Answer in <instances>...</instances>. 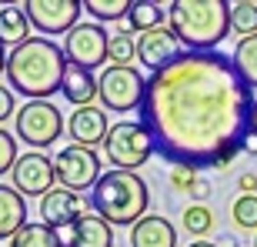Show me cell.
Returning <instances> with one entry per match:
<instances>
[{
    "label": "cell",
    "instance_id": "obj_26",
    "mask_svg": "<svg viewBox=\"0 0 257 247\" xmlns=\"http://www.w3.org/2000/svg\"><path fill=\"white\" fill-rule=\"evenodd\" d=\"M137 57V44H134L131 34H114L110 44H107V64L110 67H134Z\"/></svg>",
    "mask_w": 257,
    "mask_h": 247
},
{
    "label": "cell",
    "instance_id": "obj_25",
    "mask_svg": "<svg viewBox=\"0 0 257 247\" xmlns=\"http://www.w3.org/2000/svg\"><path fill=\"white\" fill-rule=\"evenodd\" d=\"M184 230L194 234L197 240H204V234L214 230V210L204 207V204H191V207H184V217H181Z\"/></svg>",
    "mask_w": 257,
    "mask_h": 247
},
{
    "label": "cell",
    "instance_id": "obj_19",
    "mask_svg": "<svg viewBox=\"0 0 257 247\" xmlns=\"http://www.w3.org/2000/svg\"><path fill=\"white\" fill-rule=\"evenodd\" d=\"M60 94H64V100H70L74 107H90V100H97V77L90 74V70H80V67L67 64Z\"/></svg>",
    "mask_w": 257,
    "mask_h": 247
},
{
    "label": "cell",
    "instance_id": "obj_28",
    "mask_svg": "<svg viewBox=\"0 0 257 247\" xmlns=\"http://www.w3.org/2000/svg\"><path fill=\"white\" fill-rule=\"evenodd\" d=\"M17 157H20V154H17V141H14V134H7L4 127H0V177L14 171Z\"/></svg>",
    "mask_w": 257,
    "mask_h": 247
},
{
    "label": "cell",
    "instance_id": "obj_8",
    "mask_svg": "<svg viewBox=\"0 0 257 247\" xmlns=\"http://www.w3.org/2000/svg\"><path fill=\"white\" fill-rule=\"evenodd\" d=\"M54 174H57V184L74 194H84V190H94V184L100 181L104 174V161L94 147H64V151L54 154Z\"/></svg>",
    "mask_w": 257,
    "mask_h": 247
},
{
    "label": "cell",
    "instance_id": "obj_22",
    "mask_svg": "<svg viewBox=\"0 0 257 247\" xmlns=\"http://www.w3.org/2000/svg\"><path fill=\"white\" fill-rule=\"evenodd\" d=\"M230 60L237 67V74L244 77V84L250 90H257V34L240 40L237 47H234V54H230Z\"/></svg>",
    "mask_w": 257,
    "mask_h": 247
},
{
    "label": "cell",
    "instance_id": "obj_35",
    "mask_svg": "<svg viewBox=\"0 0 257 247\" xmlns=\"http://www.w3.org/2000/svg\"><path fill=\"white\" fill-rule=\"evenodd\" d=\"M250 134L257 137V100H254V114H250Z\"/></svg>",
    "mask_w": 257,
    "mask_h": 247
},
{
    "label": "cell",
    "instance_id": "obj_37",
    "mask_svg": "<svg viewBox=\"0 0 257 247\" xmlns=\"http://www.w3.org/2000/svg\"><path fill=\"white\" fill-rule=\"evenodd\" d=\"M254 247H257V234H254Z\"/></svg>",
    "mask_w": 257,
    "mask_h": 247
},
{
    "label": "cell",
    "instance_id": "obj_30",
    "mask_svg": "<svg viewBox=\"0 0 257 247\" xmlns=\"http://www.w3.org/2000/svg\"><path fill=\"white\" fill-rule=\"evenodd\" d=\"M10 117H17V100H14V90L10 87L0 84V124L10 120Z\"/></svg>",
    "mask_w": 257,
    "mask_h": 247
},
{
    "label": "cell",
    "instance_id": "obj_17",
    "mask_svg": "<svg viewBox=\"0 0 257 247\" xmlns=\"http://www.w3.org/2000/svg\"><path fill=\"white\" fill-rule=\"evenodd\" d=\"M157 27H167V7H161L157 0H137L131 4V14L117 24V34H131V30L147 34Z\"/></svg>",
    "mask_w": 257,
    "mask_h": 247
},
{
    "label": "cell",
    "instance_id": "obj_27",
    "mask_svg": "<svg viewBox=\"0 0 257 247\" xmlns=\"http://www.w3.org/2000/svg\"><path fill=\"white\" fill-rule=\"evenodd\" d=\"M230 217L240 230H254L257 234V197L250 194H240L234 204H230Z\"/></svg>",
    "mask_w": 257,
    "mask_h": 247
},
{
    "label": "cell",
    "instance_id": "obj_18",
    "mask_svg": "<svg viewBox=\"0 0 257 247\" xmlns=\"http://www.w3.org/2000/svg\"><path fill=\"white\" fill-rule=\"evenodd\" d=\"M24 224H27V200L14 187L0 184V240H14Z\"/></svg>",
    "mask_w": 257,
    "mask_h": 247
},
{
    "label": "cell",
    "instance_id": "obj_10",
    "mask_svg": "<svg viewBox=\"0 0 257 247\" xmlns=\"http://www.w3.org/2000/svg\"><path fill=\"white\" fill-rule=\"evenodd\" d=\"M27 17L30 27H37L44 37H57V34H70L80 24V0H27Z\"/></svg>",
    "mask_w": 257,
    "mask_h": 247
},
{
    "label": "cell",
    "instance_id": "obj_14",
    "mask_svg": "<svg viewBox=\"0 0 257 247\" xmlns=\"http://www.w3.org/2000/svg\"><path fill=\"white\" fill-rule=\"evenodd\" d=\"M107 131H110V124H107V110L104 107H77L70 120H67V134L74 137L77 147H97V144L107 141Z\"/></svg>",
    "mask_w": 257,
    "mask_h": 247
},
{
    "label": "cell",
    "instance_id": "obj_15",
    "mask_svg": "<svg viewBox=\"0 0 257 247\" xmlns=\"http://www.w3.org/2000/svg\"><path fill=\"white\" fill-rule=\"evenodd\" d=\"M60 237H64V247H114V227L97 214H84Z\"/></svg>",
    "mask_w": 257,
    "mask_h": 247
},
{
    "label": "cell",
    "instance_id": "obj_7",
    "mask_svg": "<svg viewBox=\"0 0 257 247\" xmlns=\"http://www.w3.org/2000/svg\"><path fill=\"white\" fill-rule=\"evenodd\" d=\"M14 127H17V137L34 151L54 147V141H60V134L67 131L54 100H27L14 117Z\"/></svg>",
    "mask_w": 257,
    "mask_h": 247
},
{
    "label": "cell",
    "instance_id": "obj_3",
    "mask_svg": "<svg viewBox=\"0 0 257 247\" xmlns=\"http://www.w3.org/2000/svg\"><path fill=\"white\" fill-rule=\"evenodd\" d=\"M167 27L194 54H210L230 34V4L224 0H174Z\"/></svg>",
    "mask_w": 257,
    "mask_h": 247
},
{
    "label": "cell",
    "instance_id": "obj_1",
    "mask_svg": "<svg viewBox=\"0 0 257 247\" xmlns=\"http://www.w3.org/2000/svg\"><path fill=\"white\" fill-rule=\"evenodd\" d=\"M254 100V90L227 54L187 50L177 64L147 77L137 114L171 167L227 171L250 134Z\"/></svg>",
    "mask_w": 257,
    "mask_h": 247
},
{
    "label": "cell",
    "instance_id": "obj_33",
    "mask_svg": "<svg viewBox=\"0 0 257 247\" xmlns=\"http://www.w3.org/2000/svg\"><path fill=\"white\" fill-rule=\"evenodd\" d=\"M240 154H257V137H254V134H247V137H244V144H240Z\"/></svg>",
    "mask_w": 257,
    "mask_h": 247
},
{
    "label": "cell",
    "instance_id": "obj_11",
    "mask_svg": "<svg viewBox=\"0 0 257 247\" xmlns=\"http://www.w3.org/2000/svg\"><path fill=\"white\" fill-rule=\"evenodd\" d=\"M10 181H14V190H17L24 200L50 194V190H54V181H57L54 157H47V154H20L17 164H14V171H10Z\"/></svg>",
    "mask_w": 257,
    "mask_h": 247
},
{
    "label": "cell",
    "instance_id": "obj_4",
    "mask_svg": "<svg viewBox=\"0 0 257 247\" xmlns=\"http://www.w3.org/2000/svg\"><path fill=\"white\" fill-rule=\"evenodd\" d=\"M90 207L110 227H134L137 220L147 217L151 187L134 171H107L90 190Z\"/></svg>",
    "mask_w": 257,
    "mask_h": 247
},
{
    "label": "cell",
    "instance_id": "obj_2",
    "mask_svg": "<svg viewBox=\"0 0 257 247\" xmlns=\"http://www.w3.org/2000/svg\"><path fill=\"white\" fill-rule=\"evenodd\" d=\"M64 74V47H57L47 37H30L7 54V74L4 77H7L14 94H24L27 100H47L60 90Z\"/></svg>",
    "mask_w": 257,
    "mask_h": 247
},
{
    "label": "cell",
    "instance_id": "obj_31",
    "mask_svg": "<svg viewBox=\"0 0 257 247\" xmlns=\"http://www.w3.org/2000/svg\"><path fill=\"white\" fill-rule=\"evenodd\" d=\"M237 187H240V194H250V197H257V174H240L237 177Z\"/></svg>",
    "mask_w": 257,
    "mask_h": 247
},
{
    "label": "cell",
    "instance_id": "obj_20",
    "mask_svg": "<svg viewBox=\"0 0 257 247\" xmlns=\"http://www.w3.org/2000/svg\"><path fill=\"white\" fill-rule=\"evenodd\" d=\"M24 40H30V17L27 10L10 4L0 7V44L4 47H20Z\"/></svg>",
    "mask_w": 257,
    "mask_h": 247
},
{
    "label": "cell",
    "instance_id": "obj_34",
    "mask_svg": "<svg viewBox=\"0 0 257 247\" xmlns=\"http://www.w3.org/2000/svg\"><path fill=\"white\" fill-rule=\"evenodd\" d=\"M0 74H7V50H4V44H0Z\"/></svg>",
    "mask_w": 257,
    "mask_h": 247
},
{
    "label": "cell",
    "instance_id": "obj_12",
    "mask_svg": "<svg viewBox=\"0 0 257 247\" xmlns=\"http://www.w3.org/2000/svg\"><path fill=\"white\" fill-rule=\"evenodd\" d=\"M187 50H184V44L177 37H174L171 27H157V30H147V34H141V40H137V60H141L151 74H161V70H167L171 64H177V60L184 57Z\"/></svg>",
    "mask_w": 257,
    "mask_h": 247
},
{
    "label": "cell",
    "instance_id": "obj_36",
    "mask_svg": "<svg viewBox=\"0 0 257 247\" xmlns=\"http://www.w3.org/2000/svg\"><path fill=\"white\" fill-rule=\"evenodd\" d=\"M187 247H220V244H210V240H194V244H187Z\"/></svg>",
    "mask_w": 257,
    "mask_h": 247
},
{
    "label": "cell",
    "instance_id": "obj_23",
    "mask_svg": "<svg viewBox=\"0 0 257 247\" xmlns=\"http://www.w3.org/2000/svg\"><path fill=\"white\" fill-rule=\"evenodd\" d=\"M84 10L94 17V24H110V20H120L131 14V0H84Z\"/></svg>",
    "mask_w": 257,
    "mask_h": 247
},
{
    "label": "cell",
    "instance_id": "obj_5",
    "mask_svg": "<svg viewBox=\"0 0 257 247\" xmlns=\"http://www.w3.org/2000/svg\"><path fill=\"white\" fill-rule=\"evenodd\" d=\"M107 154V161L114 164V171H137L157 154L151 131L141 120H117L107 131V141L100 144Z\"/></svg>",
    "mask_w": 257,
    "mask_h": 247
},
{
    "label": "cell",
    "instance_id": "obj_13",
    "mask_svg": "<svg viewBox=\"0 0 257 247\" xmlns=\"http://www.w3.org/2000/svg\"><path fill=\"white\" fill-rule=\"evenodd\" d=\"M84 214H87L84 194H74V190H67V187H54L50 194L40 197V224H47L54 230L74 227Z\"/></svg>",
    "mask_w": 257,
    "mask_h": 247
},
{
    "label": "cell",
    "instance_id": "obj_29",
    "mask_svg": "<svg viewBox=\"0 0 257 247\" xmlns=\"http://www.w3.org/2000/svg\"><path fill=\"white\" fill-rule=\"evenodd\" d=\"M194 181H197V171H194V167H184V164H174V167H171V184H174V190L187 194Z\"/></svg>",
    "mask_w": 257,
    "mask_h": 247
},
{
    "label": "cell",
    "instance_id": "obj_21",
    "mask_svg": "<svg viewBox=\"0 0 257 247\" xmlns=\"http://www.w3.org/2000/svg\"><path fill=\"white\" fill-rule=\"evenodd\" d=\"M10 247H64V237H60L54 227H47V224H30L27 220V224L14 234Z\"/></svg>",
    "mask_w": 257,
    "mask_h": 247
},
{
    "label": "cell",
    "instance_id": "obj_9",
    "mask_svg": "<svg viewBox=\"0 0 257 247\" xmlns=\"http://www.w3.org/2000/svg\"><path fill=\"white\" fill-rule=\"evenodd\" d=\"M107 44H110L107 30L100 24H94V20H87V24H77L67 34L60 47H64V57L70 67H80V70L94 74L97 67L107 60Z\"/></svg>",
    "mask_w": 257,
    "mask_h": 247
},
{
    "label": "cell",
    "instance_id": "obj_16",
    "mask_svg": "<svg viewBox=\"0 0 257 247\" xmlns=\"http://www.w3.org/2000/svg\"><path fill=\"white\" fill-rule=\"evenodd\" d=\"M131 247H177V230L167 217L147 214L131 227Z\"/></svg>",
    "mask_w": 257,
    "mask_h": 247
},
{
    "label": "cell",
    "instance_id": "obj_32",
    "mask_svg": "<svg viewBox=\"0 0 257 247\" xmlns=\"http://www.w3.org/2000/svg\"><path fill=\"white\" fill-rule=\"evenodd\" d=\"M207 194H210V184H207V181H200V177L191 184V190H187V197L197 200V204H200V200H207Z\"/></svg>",
    "mask_w": 257,
    "mask_h": 247
},
{
    "label": "cell",
    "instance_id": "obj_24",
    "mask_svg": "<svg viewBox=\"0 0 257 247\" xmlns=\"http://www.w3.org/2000/svg\"><path fill=\"white\" fill-rule=\"evenodd\" d=\"M230 30H234L240 40L257 34V4L254 0H237V4H230Z\"/></svg>",
    "mask_w": 257,
    "mask_h": 247
},
{
    "label": "cell",
    "instance_id": "obj_6",
    "mask_svg": "<svg viewBox=\"0 0 257 247\" xmlns=\"http://www.w3.org/2000/svg\"><path fill=\"white\" fill-rule=\"evenodd\" d=\"M144 94H147V77L137 67H110L97 77V100L114 110V114H127V110H141Z\"/></svg>",
    "mask_w": 257,
    "mask_h": 247
}]
</instances>
